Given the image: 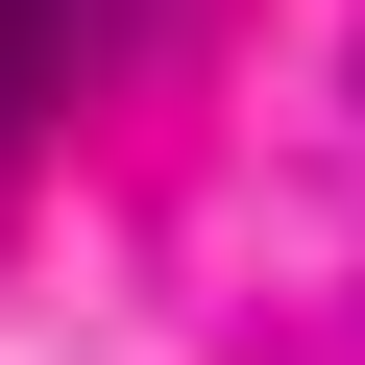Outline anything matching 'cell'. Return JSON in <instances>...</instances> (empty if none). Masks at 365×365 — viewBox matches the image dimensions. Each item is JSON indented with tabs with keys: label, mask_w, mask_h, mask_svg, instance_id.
I'll return each mask as SVG.
<instances>
[{
	"label": "cell",
	"mask_w": 365,
	"mask_h": 365,
	"mask_svg": "<svg viewBox=\"0 0 365 365\" xmlns=\"http://www.w3.org/2000/svg\"><path fill=\"white\" fill-rule=\"evenodd\" d=\"M49 73H73V0H0V146L49 122Z\"/></svg>",
	"instance_id": "1"
}]
</instances>
